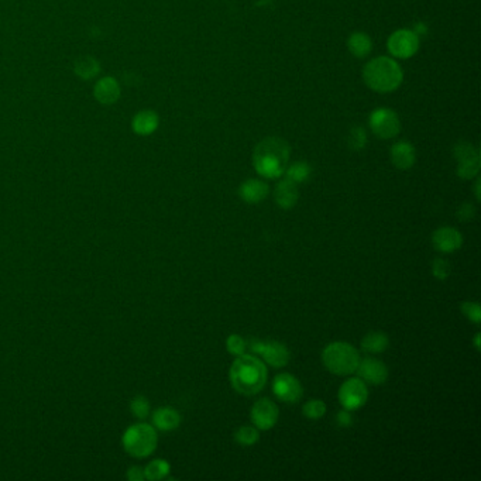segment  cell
Returning <instances> with one entry per match:
<instances>
[{"instance_id": "obj_1", "label": "cell", "mask_w": 481, "mask_h": 481, "mask_svg": "<svg viewBox=\"0 0 481 481\" xmlns=\"http://www.w3.org/2000/svg\"><path fill=\"white\" fill-rule=\"evenodd\" d=\"M229 380L234 391L242 396H256L266 387L268 371L266 363L254 354L237 356L230 366Z\"/></svg>"}, {"instance_id": "obj_2", "label": "cell", "mask_w": 481, "mask_h": 481, "mask_svg": "<svg viewBox=\"0 0 481 481\" xmlns=\"http://www.w3.org/2000/svg\"><path fill=\"white\" fill-rule=\"evenodd\" d=\"M291 149L279 137H267L261 140L253 153V167L259 175L267 179H275L284 175L290 163Z\"/></svg>"}, {"instance_id": "obj_3", "label": "cell", "mask_w": 481, "mask_h": 481, "mask_svg": "<svg viewBox=\"0 0 481 481\" xmlns=\"http://www.w3.org/2000/svg\"><path fill=\"white\" fill-rule=\"evenodd\" d=\"M366 85L380 93H389L400 88L404 72L400 64L390 57H378L371 60L363 71Z\"/></svg>"}, {"instance_id": "obj_4", "label": "cell", "mask_w": 481, "mask_h": 481, "mask_svg": "<svg viewBox=\"0 0 481 481\" xmlns=\"http://www.w3.org/2000/svg\"><path fill=\"white\" fill-rule=\"evenodd\" d=\"M359 350L348 342H332L322 352V363L325 368L334 375H350L356 373L360 363Z\"/></svg>"}, {"instance_id": "obj_5", "label": "cell", "mask_w": 481, "mask_h": 481, "mask_svg": "<svg viewBox=\"0 0 481 481\" xmlns=\"http://www.w3.org/2000/svg\"><path fill=\"white\" fill-rule=\"evenodd\" d=\"M124 450L136 457L144 459L152 456L158 445L157 429L149 423H134L126 429L122 439Z\"/></svg>"}, {"instance_id": "obj_6", "label": "cell", "mask_w": 481, "mask_h": 481, "mask_svg": "<svg viewBox=\"0 0 481 481\" xmlns=\"http://www.w3.org/2000/svg\"><path fill=\"white\" fill-rule=\"evenodd\" d=\"M247 348L260 356V359L274 368H282L291 360L288 348L277 341H252Z\"/></svg>"}, {"instance_id": "obj_7", "label": "cell", "mask_w": 481, "mask_h": 481, "mask_svg": "<svg viewBox=\"0 0 481 481\" xmlns=\"http://www.w3.org/2000/svg\"><path fill=\"white\" fill-rule=\"evenodd\" d=\"M338 398L342 408L352 412L357 411L363 408L368 400L367 384L360 377L348 378L339 389Z\"/></svg>"}, {"instance_id": "obj_8", "label": "cell", "mask_w": 481, "mask_h": 481, "mask_svg": "<svg viewBox=\"0 0 481 481\" xmlns=\"http://www.w3.org/2000/svg\"><path fill=\"white\" fill-rule=\"evenodd\" d=\"M368 124L371 131L382 140L394 138L401 131V122L398 115L387 108L375 109L368 119Z\"/></svg>"}, {"instance_id": "obj_9", "label": "cell", "mask_w": 481, "mask_h": 481, "mask_svg": "<svg viewBox=\"0 0 481 481\" xmlns=\"http://www.w3.org/2000/svg\"><path fill=\"white\" fill-rule=\"evenodd\" d=\"M453 156L457 161V170L456 174L462 179H473L478 175L481 160L478 150L473 146V144L467 141H462L456 144L453 149Z\"/></svg>"}, {"instance_id": "obj_10", "label": "cell", "mask_w": 481, "mask_h": 481, "mask_svg": "<svg viewBox=\"0 0 481 481\" xmlns=\"http://www.w3.org/2000/svg\"><path fill=\"white\" fill-rule=\"evenodd\" d=\"M272 394L285 404H297L304 396L301 381L291 373H279L272 380Z\"/></svg>"}, {"instance_id": "obj_11", "label": "cell", "mask_w": 481, "mask_h": 481, "mask_svg": "<svg viewBox=\"0 0 481 481\" xmlns=\"http://www.w3.org/2000/svg\"><path fill=\"white\" fill-rule=\"evenodd\" d=\"M387 47L393 57L408 60L416 54L419 48V38L412 30H397L390 35Z\"/></svg>"}, {"instance_id": "obj_12", "label": "cell", "mask_w": 481, "mask_h": 481, "mask_svg": "<svg viewBox=\"0 0 481 481\" xmlns=\"http://www.w3.org/2000/svg\"><path fill=\"white\" fill-rule=\"evenodd\" d=\"M279 418L278 405L270 398L257 400L250 409L252 423L259 430H270L272 429Z\"/></svg>"}, {"instance_id": "obj_13", "label": "cell", "mask_w": 481, "mask_h": 481, "mask_svg": "<svg viewBox=\"0 0 481 481\" xmlns=\"http://www.w3.org/2000/svg\"><path fill=\"white\" fill-rule=\"evenodd\" d=\"M357 375L370 386H381V384L389 380V367L386 363L375 357L360 359V363L356 370Z\"/></svg>"}, {"instance_id": "obj_14", "label": "cell", "mask_w": 481, "mask_h": 481, "mask_svg": "<svg viewBox=\"0 0 481 481\" xmlns=\"http://www.w3.org/2000/svg\"><path fill=\"white\" fill-rule=\"evenodd\" d=\"M92 93L95 101L98 104L104 106H112L122 98V86L116 78L106 75L95 82Z\"/></svg>"}, {"instance_id": "obj_15", "label": "cell", "mask_w": 481, "mask_h": 481, "mask_svg": "<svg viewBox=\"0 0 481 481\" xmlns=\"http://www.w3.org/2000/svg\"><path fill=\"white\" fill-rule=\"evenodd\" d=\"M464 238L462 233L452 227V226H443L439 227L432 234V245H434L435 250L443 254H450L462 249Z\"/></svg>"}, {"instance_id": "obj_16", "label": "cell", "mask_w": 481, "mask_h": 481, "mask_svg": "<svg viewBox=\"0 0 481 481\" xmlns=\"http://www.w3.org/2000/svg\"><path fill=\"white\" fill-rule=\"evenodd\" d=\"M298 184L290 181L288 178L281 179L274 189V199L275 204L284 209V211H290L293 209L300 199V190H298Z\"/></svg>"}, {"instance_id": "obj_17", "label": "cell", "mask_w": 481, "mask_h": 481, "mask_svg": "<svg viewBox=\"0 0 481 481\" xmlns=\"http://www.w3.org/2000/svg\"><path fill=\"white\" fill-rule=\"evenodd\" d=\"M160 126V116L156 111L142 109L131 119V130L140 137H147L157 131Z\"/></svg>"}, {"instance_id": "obj_18", "label": "cell", "mask_w": 481, "mask_h": 481, "mask_svg": "<svg viewBox=\"0 0 481 481\" xmlns=\"http://www.w3.org/2000/svg\"><path fill=\"white\" fill-rule=\"evenodd\" d=\"M270 194V186L261 179H247L238 188V197L246 204L257 205L263 202Z\"/></svg>"}, {"instance_id": "obj_19", "label": "cell", "mask_w": 481, "mask_h": 481, "mask_svg": "<svg viewBox=\"0 0 481 481\" xmlns=\"http://www.w3.org/2000/svg\"><path fill=\"white\" fill-rule=\"evenodd\" d=\"M391 163L398 170H409L416 161V153L411 142L398 141L391 147Z\"/></svg>"}, {"instance_id": "obj_20", "label": "cell", "mask_w": 481, "mask_h": 481, "mask_svg": "<svg viewBox=\"0 0 481 481\" xmlns=\"http://www.w3.org/2000/svg\"><path fill=\"white\" fill-rule=\"evenodd\" d=\"M181 415L171 407H161L153 414V426L161 432H171L179 427Z\"/></svg>"}, {"instance_id": "obj_21", "label": "cell", "mask_w": 481, "mask_h": 481, "mask_svg": "<svg viewBox=\"0 0 481 481\" xmlns=\"http://www.w3.org/2000/svg\"><path fill=\"white\" fill-rule=\"evenodd\" d=\"M360 346H361V350L367 354H380L389 349L390 338L387 336V333L380 332V330L368 332L361 339Z\"/></svg>"}, {"instance_id": "obj_22", "label": "cell", "mask_w": 481, "mask_h": 481, "mask_svg": "<svg viewBox=\"0 0 481 481\" xmlns=\"http://www.w3.org/2000/svg\"><path fill=\"white\" fill-rule=\"evenodd\" d=\"M101 63L96 60L95 57L86 56V57H81L75 61L74 64V72L78 78L83 79V81H90L95 79L101 74Z\"/></svg>"}, {"instance_id": "obj_23", "label": "cell", "mask_w": 481, "mask_h": 481, "mask_svg": "<svg viewBox=\"0 0 481 481\" xmlns=\"http://www.w3.org/2000/svg\"><path fill=\"white\" fill-rule=\"evenodd\" d=\"M348 47L356 58H364L371 53L373 42L366 33H353L348 41Z\"/></svg>"}, {"instance_id": "obj_24", "label": "cell", "mask_w": 481, "mask_h": 481, "mask_svg": "<svg viewBox=\"0 0 481 481\" xmlns=\"http://www.w3.org/2000/svg\"><path fill=\"white\" fill-rule=\"evenodd\" d=\"M234 441L243 448H250L260 441V430L252 425H242L234 432Z\"/></svg>"}, {"instance_id": "obj_25", "label": "cell", "mask_w": 481, "mask_h": 481, "mask_svg": "<svg viewBox=\"0 0 481 481\" xmlns=\"http://www.w3.org/2000/svg\"><path fill=\"white\" fill-rule=\"evenodd\" d=\"M171 466L164 459H154L146 467H144V477L150 481H158L168 477Z\"/></svg>"}, {"instance_id": "obj_26", "label": "cell", "mask_w": 481, "mask_h": 481, "mask_svg": "<svg viewBox=\"0 0 481 481\" xmlns=\"http://www.w3.org/2000/svg\"><path fill=\"white\" fill-rule=\"evenodd\" d=\"M311 172H312V168H311V165L308 163L297 161V163L291 164L290 167H286L284 174L290 181H293L295 184H301V182H305L309 178Z\"/></svg>"}, {"instance_id": "obj_27", "label": "cell", "mask_w": 481, "mask_h": 481, "mask_svg": "<svg viewBox=\"0 0 481 481\" xmlns=\"http://www.w3.org/2000/svg\"><path fill=\"white\" fill-rule=\"evenodd\" d=\"M326 411H327V407L322 400H309L302 407L304 416L311 421L322 419L326 415Z\"/></svg>"}, {"instance_id": "obj_28", "label": "cell", "mask_w": 481, "mask_h": 481, "mask_svg": "<svg viewBox=\"0 0 481 481\" xmlns=\"http://www.w3.org/2000/svg\"><path fill=\"white\" fill-rule=\"evenodd\" d=\"M226 350L229 354H231L234 357L242 356L247 350V342L240 334L233 333L226 339Z\"/></svg>"}, {"instance_id": "obj_29", "label": "cell", "mask_w": 481, "mask_h": 481, "mask_svg": "<svg viewBox=\"0 0 481 481\" xmlns=\"http://www.w3.org/2000/svg\"><path fill=\"white\" fill-rule=\"evenodd\" d=\"M367 144V134L363 127H353L348 136V146L353 152H360L366 147Z\"/></svg>"}, {"instance_id": "obj_30", "label": "cell", "mask_w": 481, "mask_h": 481, "mask_svg": "<svg viewBox=\"0 0 481 481\" xmlns=\"http://www.w3.org/2000/svg\"><path fill=\"white\" fill-rule=\"evenodd\" d=\"M130 411L133 414V416H136L137 419H146L150 415V402L146 397L142 396H137L131 400L130 402Z\"/></svg>"}, {"instance_id": "obj_31", "label": "cell", "mask_w": 481, "mask_h": 481, "mask_svg": "<svg viewBox=\"0 0 481 481\" xmlns=\"http://www.w3.org/2000/svg\"><path fill=\"white\" fill-rule=\"evenodd\" d=\"M430 270H432V275H434L437 279L445 281L452 274V264L443 257H437L434 261H432Z\"/></svg>"}, {"instance_id": "obj_32", "label": "cell", "mask_w": 481, "mask_h": 481, "mask_svg": "<svg viewBox=\"0 0 481 481\" xmlns=\"http://www.w3.org/2000/svg\"><path fill=\"white\" fill-rule=\"evenodd\" d=\"M460 311H462L463 316L467 320H470L474 325H480V322H481V307L477 302L464 301L460 305Z\"/></svg>"}, {"instance_id": "obj_33", "label": "cell", "mask_w": 481, "mask_h": 481, "mask_svg": "<svg viewBox=\"0 0 481 481\" xmlns=\"http://www.w3.org/2000/svg\"><path fill=\"white\" fill-rule=\"evenodd\" d=\"M456 216L462 220V222H470V220H473L474 219V216H475V206L473 205V204H468V202H466V204H463V205H460L459 206V209H457V212H456Z\"/></svg>"}, {"instance_id": "obj_34", "label": "cell", "mask_w": 481, "mask_h": 481, "mask_svg": "<svg viewBox=\"0 0 481 481\" xmlns=\"http://www.w3.org/2000/svg\"><path fill=\"white\" fill-rule=\"evenodd\" d=\"M336 422H338V425L341 427H350L353 425V415H352V411L349 409H342L338 412V415H336Z\"/></svg>"}, {"instance_id": "obj_35", "label": "cell", "mask_w": 481, "mask_h": 481, "mask_svg": "<svg viewBox=\"0 0 481 481\" xmlns=\"http://www.w3.org/2000/svg\"><path fill=\"white\" fill-rule=\"evenodd\" d=\"M127 478L130 481H142V480H146V477H144V468H141L138 466L130 467V470L127 471Z\"/></svg>"}, {"instance_id": "obj_36", "label": "cell", "mask_w": 481, "mask_h": 481, "mask_svg": "<svg viewBox=\"0 0 481 481\" xmlns=\"http://www.w3.org/2000/svg\"><path fill=\"white\" fill-rule=\"evenodd\" d=\"M480 186H481V181H480V178L475 181V184H474V195H475V199H477V202H480V198H481V195H480Z\"/></svg>"}, {"instance_id": "obj_37", "label": "cell", "mask_w": 481, "mask_h": 481, "mask_svg": "<svg viewBox=\"0 0 481 481\" xmlns=\"http://www.w3.org/2000/svg\"><path fill=\"white\" fill-rule=\"evenodd\" d=\"M474 348L477 352H480V333H475V338H474Z\"/></svg>"}]
</instances>
